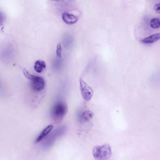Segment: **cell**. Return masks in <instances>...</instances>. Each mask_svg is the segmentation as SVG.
<instances>
[{
  "mask_svg": "<svg viewBox=\"0 0 160 160\" xmlns=\"http://www.w3.org/2000/svg\"><path fill=\"white\" fill-rule=\"evenodd\" d=\"M68 110L66 103L62 101H58L54 104L51 110V116L55 123L61 122L67 113Z\"/></svg>",
  "mask_w": 160,
  "mask_h": 160,
  "instance_id": "6da1fadb",
  "label": "cell"
},
{
  "mask_svg": "<svg viewBox=\"0 0 160 160\" xmlns=\"http://www.w3.org/2000/svg\"><path fill=\"white\" fill-rule=\"evenodd\" d=\"M23 73L25 77L30 80L31 87L33 91L39 92L44 89L45 82L42 77L32 75L25 69L23 70Z\"/></svg>",
  "mask_w": 160,
  "mask_h": 160,
  "instance_id": "7a4b0ae2",
  "label": "cell"
},
{
  "mask_svg": "<svg viewBox=\"0 0 160 160\" xmlns=\"http://www.w3.org/2000/svg\"><path fill=\"white\" fill-rule=\"evenodd\" d=\"M92 153L96 160H108L112 154L111 147L108 144L95 146Z\"/></svg>",
  "mask_w": 160,
  "mask_h": 160,
  "instance_id": "3957f363",
  "label": "cell"
},
{
  "mask_svg": "<svg viewBox=\"0 0 160 160\" xmlns=\"http://www.w3.org/2000/svg\"><path fill=\"white\" fill-rule=\"evenodd\" d=\"M66 130V127L62 126L54 131L45 140L43 144V147L47 148L50 147L58 137L65 134Z\"/></svg>",
  "mask_w": 160,
  "mask_h": 160,
  "instance_id": "277c9868",
  "label": "cell"
},
{
  "mask_svg": "<svg viewBox=\"0 0 160 160\" xmlns=\"http://www.w3.org/2000/svg\"><path fill=\"white\" fill-rule=\"evenodd\" d=\"M79 82L80 89L82 97L85 100L89 101L93 94L92 89L82 79H80Z\"/></svg>",
  "mask_w": 160,
  "mask_h": 160,
  "instance_id": "5b68a950",
  "label": "cell"
},
{
  "mask_svg": "<svg viewBox=\"0 0 160 160\" xmlns=\"http://www.w3.org/2000/svg\"><path fill=\"white\" fill-rule=\"evenodd\" d=\"M62 17L63 21L69 25H72L76 23L78 19L77 16L67 12L63 13L62 14Z\"/></svg>",
  "mask_w": 160,
  "mask_h": 160,
  "instance_id": "8992f818",
  "label": "cell"
},
{
  "mask_svg": "<svg viewBox=\"0 0 160 160\" xmlns=\"http://www.w3.org/2000/svg\"><path fill=\"white\" fill-rule=\"evenodd\" d=\"M53 128V126L50 125L47 126L41 132L36 138L35 142L38 143L44 138L51 132Z\"/></svg>",
  "mask_w": 160,
  "mask_h": 160,
  "instance_id": "52a82bcc",
  "label": "cell"
},
{
  "mask_svg": "<svg viewBox=\"0 0 160 160\" xmlns=\"http://www.w3.org/2000/svg\"><path fill=\"white\" fill-rule=\"evenodd\" d=\"M160 39V33L154 34L141 40L143 43L149 44L154 42Z\"/></svg>",
  "mask_w": 160,
  "mask_h": 160,
  "instance_id": "ba28073f",
  "label": "cell"
},
{
  "mask_svg": "<svg viewBox=\"0 0 160 160\" xmlns=\"http://www.w3.org/2000/svg\"><path fill=\"white\" fill-rule=\"evenodd\" d=\"M46 67V65L44 61L42 60H38L35 62L34 68L36 72L40 73Z\"/></svg>",
  "mask_w": 160,
  "mask_h": 160,
  "instance_id": "9c48e42d",
  "label": "cell"
},
{
  "mask_svg": "<svg viewBox=\"0 0 160 160\" xmlns=\"http://www.w3.org/2000/svg\"><path fill=\"white\" fill-rule=\"evenodd\" d=\"M93 116V113L91 111H86L81 115L80 118L82 121H86L91 119Z\"/></svg>",
  "mask_w": 160,
  "mask_h": 160,
  "instance_id": "30bf717a",
  "label": "cell"
},
{
  "mask_svg": "<svg viewBox=\"0 0 160 160\" xmlns=\"http://www.w3.org/2000/svg\"><path fill=\"white\" fill-rule=\"evenodd\" d=\"M150 25L154 28H158L160 26V20L156 18H152L150 21Z\"/></svg>",
  "mask_w": 160,
  "mask_h": 160,
  "instance_id": "8fae6325",
  "label": "cell"
},
{
  "mask_svg": "<svg viewBox=\"0 0 160 160\" xmlns=\"http://www.w3.org/2000/svg\"><path fill=\"white\" fill-rule=\"evenodd\" d=\"M56 54L57 56L61 58V47L60 44L59 43L57 45L56 49Z\"/></svg>",
  "mask_w": 160,
  "mask_h": 160,
  "instance_id": "7c38bea8",
  "label": "cell"
},
{
  "mask_svg": "<svg viewBox=\"0 0 160 160\" xmlns=\"http://www.w3.org/2000/svg\"><path fill=\"white\" fill-rule=\"evenodd\" d=\"M154 10L158 13H160V3H157L153 7Z\"/></svg>",
  "mask_w": 160,
  "mask_h": 160,
  "instance_id": "4fadbf2b",
  "label": "cell"
}]
</instances>
